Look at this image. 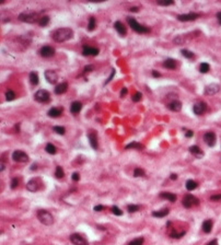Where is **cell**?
I'll use <instances>...</instances> for the list:
<instances>
[{"label": "cell", "instance_id": "obj_1", "mask_svg": "<svg viewBox=\"0 0 221 245\" xmlns=\"http://www.w3.org/2000/svg\"><path fill=\"white\" fill-rule=\"evenodd\" d=\"M51 37L55 42L57 43H64L67 42L69 39H71L73 37V31L69 28H60L57 29L56 31H54Z\"/></svg>", "mask_w": 221, "mask_h": 245}, {"label": "cell", "instance_id": "obj_2", "mask_svg": "<svg viewBox=\"0 0 221 245\" xmlns=\"http://www.w3.org/2000/svg\"><path fill=\"white\" fill-rule=\"evenodd\" d=\"M127 22H128V24H129V26H130L135 32L139 33V34H146V33L150 32L149 28H147V26L138 23L135 19L131 18V16H127Z\"/></svg>", "mask_w": 221, "mask_h": 245}, {"label": "cell", "instance_id": "obj_3", "mask_svg": "<svg viewBox=\"0 0 221 245\" xmlns=\"http://www.w3.org/2000/svg\"><path fill=\"white\" fill-rule=\"evenodd\" d=\"M38 219L40 220L41 223H43L44 225H51L54 223V217L49 211L47 210H38Z\"/></svg>", "mask_w": 221, "mask_h": 245}, {"label": "cell", "instance_id": "obj_4", "mask_svg": "<svg viewBox=\"0 0 221 245\" xmlns=\"http://www.w3.org/2000/svg\"><path fill=\"white\" fill-rule=\"evenodd\" d=\"M18 19L25 23H34L38 21V13L34 11H24L19 14Z\"/></svg>", "mask_w": 221, "mask_h": 245}, {"label": "cell", "instance_id": "obj_5", "mask_svg": "<svg viewBox=\"0 0 221 245\" xmlns=\"http://www.w3.org/2000/svg\"><path fill=\"white\" fill-rule=\"evenodd\" d=\"M34 99L38 103H48L51 101V94L46 90H38L34 94Z\"/></svg>", "mask_w": 221, "mask_h": 245}, {"label": "cell", "instance_id": "obj_6", "mask_svg": "<svg viewBox=\"0 0 221 245\" xmlns=\"http://www.w3.org/2000/svg\"><path fill=\"white\" fill-rule=\"evenodd\" d=\"M182 203H183V206L185 207V208H192V207H194V206H197L198 203H199V200H198V198H196L195 196H193V195L187 194L184 196L183 200H182Z\"/></svg>", "mask_w": 221, "mask_h": 245}, {"label": "cell", "instance_id": "obj_7", "mask_svg": "<svg viewBox=\"0 0 221 245\" xmlns=\"http://www.w3.org/2000/svg\"><path fill=\"white\" fill-rule=\"evenodd\" d=\"M12 159L15 162H20V163H25L29 161V155L25 152L21 150H15L12 153Z\"/></svg>", "mask_w": 221, "mask_h": 245}, {"label": "cell", "instance_id": "obj_8", "mask_svg": "<svg viewBox=\"0 0 221 245\" xmlns=\"http://www.w3.org/2000/svg\"><path fill=\"white\" fill-rule=\"evenodd\" d=\"M41 180L40 178H32L31 180H29L28 184H26V189L29 192H38V189L41 188Z\"/></svg>", "mask_w": 221, "mask_h": 245}, {"label": "cell", "instance_id": "obj_9", "mask_svg": "<svg viewBox=\"0 0 221 245\" xmlns=\"http://www.w3.org/2000/svg\"><path fill=\"white\" fill-rule=\"evenodd\" d=\"M70 242L73 245H88V241L83 238L82 235L78 233L71 234L70 235Z\"/></svg>", "mask_w": 221, "mask_h": 245}, {"label": "cell", "instance_id": "obj_10", "mask_svg": "<svg viewBox=\"0 0 221 245\" xmlns=\"http://www.w3.org/2000/svg\"><path fill=\"white\" fill-rule=\"evenodd\" d=\"M204 141H205V144L209 147H214L216 145V141H217V137L216 134L214 131H208L204 135Z\"/></svg>", "mask_w": 221, "mask_h": 245}, {"label": "cell", "instance_id": "obj_11", "mask_svg": "<svg viewBox=\"0 0 221 245\" xmlns=\"http://www.w3.org/2000/svg\"><path fill=\"white\" fill-rule=\"evenodd\" d=\"M206 111H207V104L205 102H198L193 106V112L196 115H202Z\"/></svg>", "mask_w": 221, "mask_h": 245}, {"label": "cell", "instance_id": "obj_12", "mask_svg": "<svg viewBox=\"0 0 221 245\" xmlns=\"http://www.w3.org/2000/svg\"><path fill=\"white\" fill-rule=\"evenodd\" d=\"M199 18L198 13H187V14H179L177 16V20L182 22H188V21H195L196 19Z\"/></svg>", "mask_w": 221, "mask_h": 245}, {"label": "cell", "instance_id": "obj_13", "mask_svg": "<svg viewBox=\"0 0 221 245\" xmlns=\"http://www.w3.org/2000/svg\"><path fill=\"white\" fill-rule=\"evenodd\" d=\"M100 53V49L96 47H91L88 45H84L82 49V55L83 56H98Z\"/></svg>", "mask_w": 221, "mask_h": 245}, {"label": "cell", "instance_id": "obj_14", "mask_svg": "<svg viewBox=\"0 0 221 245\" xmlns=\"http://www.w3.org/2000/svg\"><path fill=\"white\" fill-rule=\"evenodd\" d=\"M40 55L44 58H51L55 55V49L51 46H43L40 49Z\"/></svg>", "mask_w": 221, "mask_h": 245}, {"label": "cell", "instance_id": "obj_15", "mask_svg": "<svg viewBox=\"0 0 221 245\" xmlns=\"http://www.w3.org/2000/svg\"><path fill=\"white\" fill-rule=\"evenodd\" d=\"M44 76H45V78H46V80L51 84L56 83L57 80H58V76H57V74L54 71V70H46Z\"/></svg>", "mask_w": 221, "mask_h": 245}, {"label": "cell", "instance_id": "obj_16", "mask_svg": "<svg viewBox=\"0 0 221 245\" xmlns=\"http://www.w3.org/2000/svg\"><path fill=\"white\" fill-rule=\"evenodd\" d=\"M88 138H89V141H90V145H91V147H92V149L96 150L99 147V144H98V135L95 134V131H94V130H91L88 135Z\"/></svg>", "mask_w": 221, "mask_h": 245}, {"label": "cell", "instance_id": "obj_17", "mask_svg": "<svg viewBox=\"0 0 221 245\" xmlns=\"http://www.w3.org/2000/svg\"><path fill=\"white\" fill-rule=\"evenodd\" d=\"M219 91H220V86L216 83L208 84L205 88V93L207 95H214V94H217Z\"/></svg>", "mask_w": 221, "mask_h": 245}, {"label": "cell", "instance_id": "obj_18", "mask_svg": "<svg viewBox=\"0 0 221 245\" xmlns=\"http://www.w3.org/2000/svg\"><path fill=\"white\" fill-rule=\"evenodd\" d=\"M114 29L118 32V34L121 36H125L127 34V30H126V26L123 24V22L121 21H116L114 23Z\"/></svg>", "mask_w": 221, "mask_h": 245}, {"label": "cell", "instance_id": "obj_19", "mask_svg": "<svg viewBox=\"0 0 221 245\" xmlns=\"http://www.w3.org/2000/svg\"><path fill=\"white\" fill-rule=\"evenodd\" d=\"M63 112H64L63 107H53V109H51L48 111L47 115H48L49 117L56 118V117H59V116H60L61 114H63Z\"/></svg>", "mask_w": 221, "mask_h": 245}, {"label": "cell", "instance_id": "obj_20", "mask_svg": "<svg viewBox=\"0 0 221 245\" xmlns=\"http://www.w3.org/2000/svg\"><path fill=\"white\" fill-rule=\"evenodd\" d=\"M189 152H191L193 155H195L197 159H201V158L204 157V151H202L198 146L189 147Z\"/></svg>", "mask_w": 221, "mask_h": 245}, {"label": "cell", "instance_id": "obj_21", "mask_svg": "<svg viewBox=\"0 0 221 245\" xmlns=\"http://www.w3.org/2000/svg\"><path fill=\"white\" fill-rule=\"evenodd\" d=\"M169 109H171L172 112H179L182 109V103L177 100H174V101L170 102L168 104Z\"/></svg>", "mask_w": 221, "mask_h": 245}, {"label": "cell", "instance_id": "obj_22", "mask_svg": "<svg viewBox=\"0 0 221 245\" xmlns=\"http://www.w3.org/2000/svg\"><path fill=\"white\" fill-rule=\"evenodd\" d=\"M82 109V103L79 101H75L72 102L71 105H70V112L72 114H78Z\"/></svg>", "mask_w": 221, "mask_h": 245}, {"label": "cell", "instance_id": "obj_23", "mask_svg": "<svg viewBox=\"0 0 221 245\" xmlns=\"http://www.w3.org/2000/svg\"><path fill=\"white\" fill-rule=\"evenodd\" d=\"M160 198L163 199H168L169 201L171 203H175L176 201V195L173 194V193H169V192H162L160 194Z\"/></svg>", "mask_w": 221, "mask_h": 245}, {"label": "cell", "instance_id": "obj_24", "mask_svg": "<svg viewBox=\"0 0 221 245\" xmlns=\"http://www.w3.org/2000/svg\"><path fill=\"white\" fill-rule=\"evenodd\" d=\"M163 67L166 68V69L173 70L176 68V61L174 59H172V58H168V59H165L163 61Z\"/></svg>", "mask_w": 221, "mask_h": 245}, {"label": "cell", "instance_id": "obj_25", "mask_svg": "<svg viewBox=\"0 0 221 245\" xmlns=\"http://www.w3.org/2000/svg\"><path fill=\"white\" fill-rule=\"evenodd\" d=\"M68 90V83L67 82H63V83H59L58 86L55 88V93L58 95L60 94H64V93H66Z\"/></svg>", "mask_w": 221, "mask_h": 245}, {"label": "cell", "instance_id": "obj_26", "mask_svg": "<svg viewBox=\"0 0 221 245\" xmlns=\"http://www.w3.org/2000/svg\"><path fill=\"white\" fill-rule=\"evenodd\" d=\"M201 228H202V231L205 232V233H210L211 230H212V221L209 219L205 220V221L202 222Z\"/></svg>", "mask_w": 221, "mask_h": 245}, {"label": "cell", "instance_id": "obj_27", "mask_svg": "<svg viewBox=\"0 0 221 245\" xmlns=\"http://www.w3.org/2000/svg\"><path fill=\"white\" fill-rule=\"evenodd\" d=\"M170 210L168 208L162 209V210H158V211H153L152 212V217H156V218H164L169 215Z\"/></svg>", "mask_w": 221, "mask_h": 245}, {"label": "cell", "instance_id": "obj_28", "mask_svg": "<svg viewBox=\"0 0 221 245\" xmlns=\"http://www.w3.org/2000/svg\"><path fill=\"white\" fill-rule=\"evenodd\" d=\"M38 81H40V79H38V74L35 71H32L30 74V82L33 84V86H38Z\"/></svg>", "mask_w": 221, "mask_h": 245}, {"label": "cell", "instance_id": "obj_29", "mask_svg": "<svg viewBox=\"0 0 221 245\" xmlns=\"http://www.w3.org/2000/svg\"><path fill=\"white\" fill-rule=\"evenodd\" d=\"M185 186H186V189L191 192V190H194V189H196V188H197L198 184H197V182H195V180H188L186 182V184H185Z\"/></svg>", "mask_w": 221, "mask_h": 245}, {"label": "cell", "instance_id": "obj_30", "mask_svg": "<svg viewBox=\"0 0 221 245\" xmlns=\"http://www.w3.org/2000/svg\"><path fill=\"white\" fill-rule=\"evenodd\" d=\"M144 147L142 146L141 144H139V142H131V144L127 145V146L125 147L126 150H129V149H137V150H142Z\"/></svg>", "mask_w": 221, "mask_h": 245}, {"label": "cell", "instance_id": "obj_31", "mask_svg": "<svg viewBox=\"0 0 221 245\" xmlns=\"http://www.w3.org/2000/svg\"><path fill=\"white\" fill-rule=\"evenodd\" d=\"M49 16H43L42 18H40V20H38V24H40V26H42V28H45V26L48 25L49 23Z\"/></svg>", "mask_w": 221, "mask_h": 245}, {"label": "cell", "instance_id": "obj_32", "mask_svg": "<svg viewBox=\"0 0 221 245\" xmlns=\"http://www.w3.org/2000/svg\"><path fill=\"white\" fill-rule=\"evenodd\" d=\"M45 150H46V152L49 153V154H55V153L57 152V148L54 146L53 144H47Z\"/></svg>", "mask_w": 221, "mask_h": 245}, {"label": "cell", "instance_id": "obj_33", "mask_svg": "<svg viewBox=\"0 0 221 245\" xmlns=\"http://www.w3.org/2000/svg\"><path fill=\"white\" fill-rule=\"evenodd\" d=\"M210 69V66L208 63H201L199 66V71L201 72V74H207L208 71H209Z\"/></svg>", "mask_w": 221, "mask_h": 245}, {"label": "cell", "instance_id": "obj_34", "mask_svg": "<svg viewBox=\"0 0 221 245\" xmlns=\"http://www.w3.org/2000/svg\"><path fill=\"white\" fill-rule=\"evenodd\" d=\"M96 26V22H95V19L93 16H91L90 20H89V24H88V30L89 31H93Z\"/></svg>", "mask_w": 221, "mask_h": 245}, {"label": "cell", "instance_id": "obj_35", "mask_svg": "<svg viewBox=\"0 0 221 245\" xmlns=\"http://www.w3.org/2000/svg\"><path fill=\"white\" fill-rule=\"evenodd\" d=\"M55 176L57 178H63L65 176V172H64L63 167H56V171H55Z\"/></svg>", "mask_w": 221, "mask_h": 245}, {"label": "cell", "instance_id": "obj_36", "mask_svg": "<svg viewBox=\"0 0 221 245\" xmlns=\"http://www.w3.org/2000/svg\"><path fill=\"white\" fill-rule=\"evenodd\" d=\"M181 53H182V55H183L185 58H187V59H191V58L194 57V53L191 51H188V49H182Z\"/></svg>", "mask_w": 221, "mask_h": 245}, {"label": "cell", "instance_id": "obj_37", "mask_svg": "<svg viewBox=\"0 0 221 245\" xmlns=\"http://www.w3.org/2000/svg\"><path fill=\"white\" fill-rule=\"evenodd\" d=\"M14 99H15V93L12 90H8L6 92V100L7 101H13Z\"/></svg>", "mask_w": 221, "mask_h": 245}, {"label": "cell", "instance_id": "obj_38", "mask_svg": "<svg viewBox=\"0 0 221 245\" xmlns=\"http://www.w3.org/2000/svg\"><path fill=\"white\" fill-rule=\"evenodd\" d=\"M146 175V173H144V171L142 169H140V167H136L135 170H134V176L135 177H140V176H144Z\"/></svg>", "mask_w": 221, "mask_h": 245}, {"label": "cell", "instance_id": "obj_39", "mask_svg": "<svg viewBox=\"0 0 221 245\" xmlns=\"http://www.w3.org/2000/svg\"><path fill=\"white\" fill-rule=\"evenodd\" d=\"M144 238H135V240L130 241L128 245H142L144 244Z\"/></svg>", "mask_w": 221, "mask_h": 245}, {"label": "cell", "instance_id": "obj_40", "mask_svg": "<svg viewBox=\"0 0 221 245\" xmlns=\"http://www.w3.org/2000/svg\"><path fill=\"white\" fill-rule=\"evenodd\" d=\"M53 130L55 132H57L58 135H65V132H66L65 127H61V126H54Z\"/></svg>", "mask_w": 221, "mask_h": 245}, {"label": "cell", "instance_id": "obj_41", "mask_svg": "<svg viewBox=\"0 0 221 245\" xmlns=\"http://www.w3.org/2000/svg\"><path fill=\"white\" fill-rule=\"evenodd\" d=\"M139 209H140V207L138 206V205H128L127 206V210L130 213L136 212V211H138Z\"/></svg>", "mask_w": 221, "mask_h": 245}, {"label": "cell", "instance_id": "obj_42", "mask_svg": "<svg viewBox=\"0 0 221 245\" xmlns=\"http://www.w3.org/2000/svg\"><path fill=\"white\" fill-rule=\"evenodd\" d=\"M112 212L114 213L115 216H118V217H119V216L123 215V211H122L121 209H119L117 206H113L112 207Z\"/></svg>", "mask_w": 221, "mask_h": 245}, {"label": "cell", "instance_id": "obj_43", "mask_svg": "<svg viewBox=\"0 0 221 245\" xmlns=\"http://www.w3.org/2000/svg\"><path fill=\"white\" fill-rule=\"evenodd\" d=\"M18 186H19V178H18V177L12 178V180H11V188H12V189H14V188H16Z\"/></svg>", "mask_w": 221, "mask_h": 245}, {"label": "cell", "instance_id": "obj_44", "mask_svg": "<svg viewBox=\"0 0 221 245\" xmlns=\"http://www.w3.org/2000/svg\"><path fill=\"white\" fill-rule=\"evenodd\" d=\"M158 3L159 6H163V7H168V6H172V5H174V1H158Z\"/></svg>", "mask_w": 221, "mask_h": 245}, {"label": "cell", "instance_id": "obj_45", "mask_svg": "<svg viewBox=\"0 0 221 245\" xmlns=\"http://www.w3.org/2000/svg\"><path fill=\"white\" fill-rule=\"evenodd\" d=\"M141 99H142V94L140 92H136L135 94H134V96H133V101L134 102H139Z\"/></svg>", "mask_w": 221, "mask_h": 245}, {"label": "cell", "instance_id": "obj_46", "mask_svg": "<svg viewBox=\"0 0 221 245\" xmlns=\"http://www.w3.org/2000/svg\"><path fill=\"white\" fill-rule=\"evenodd\" d=\"M93 66L92 65H89V66H86L84 67V70H83V74H86V72H91L92 70H93Z\"/></svg>", "mask_w": 221, "mask_h": 245}, {"label": "cell", "instance_id": "obj_47", "mask_svg": "<svg viewBox=\"0 0 221 245\" xmlns=\"http://www.w3.org/2000/svg\"><path fill=\"white\" fill-rule=\"evenodd\" d=\"M115 76V70L114 69H112V72H111V74H109V77H108V79H107L106 81H105V84H107L109 82V81H112V79H113V77Z\"/></svg>", "mask_w": 221, "mask_h": 245}, {"label": "cell", "instance_id": "obj_48", "mask_svg": "<svg viewBox=\"0 0 221 245\" xmlns=\"http://www.w3.org/2000/svg\"><path fill=\"white\" fill-rule=\"evenodd\" d=\"M72 180H75V182H78V180H80V174L77 173V172H75V173L72 174Z\"/></svg>", "mask_w": 221, "mask_h": 245}, {"label": "cell", "instance_id": "obj_49", "mask_svg": "<svg viewBox=\"0 0 221 245\" xmlns=\"http://www.w3.org/2000/svg\"><path fill=\"white\" fill-rule=\"evenodd\" d=\"M210 199H211V200H214V201H219V200H221V194H220V195H214V196L210 197Z\"/></svg>", "mask_w": 221, "mask_h": 245}, {"label": "cell", "instance_id": "obj_50", "mask_svg": "<svg viewBox=\"0 0 221 245\" xmlns=\"http://www.w3.org/2000/svg\"><path fill=\"white\" fill-rule=\"evenodd\" d=\"M185 136H186L187 138H191V137L194 136V131H193V130H186V132H185Z\"/></svg>", "mask_w": 221, "mask_h": 245}, {"label": "cell", "instance_id": "obj_51", "mask_svg": "<svg viewBox=\"0 0 221 245\" xmlns=\"http://www.w3.org/2000/svg\"><path fill=\"white\" fill-rule=\"evenodd\" d=\"M93 209H94V211H101L104 209V206H103V205H98V206H95Z\"/></svg>", "mask_w": 221, "mask_h": 245}, {"label": "cell", "instance_id": "obj_52", "mask_svg": "<svg viewBox=\"0 0 221 245\" xmlns=\"http://www.w3.org/2000/svg\"><path fill=\"white\" fill-rule=\"evenodd\" d=\"M152 76H153L154 78H159V77H161V74L158 71H156V70H153V71H152Z\"/></svg>", "mask_w": 221, "mask_h": 245}, {"label": "cell", "instance_id": "obj_53", "mask_svg": "<svg viewBox=\"0 0 221 245\" xmlns=\"http://www.w3.org/2000/svg\"><path fill=\"white\" fill-rule=\"evenodd\" d=\"M126 94H127V89L123 88V89H122V91H121V96L123 97V96H125Z\"/></svg>", "mask_w": 221, "mask_h": 245}, {"label": "cell", "instance_id": "obj_54", "mask_svg": "<svg viewBox=\"0 0 221 245\" xmlns=\"http://www.w3.org/2000/svg\"><path fill=\"white\" fill-rule=\"evenodd\" d=\"M138 10H139V8H138V7H131V8H129V11H130V12H138Z\"/></svg>", "mask_w": 221, "mask_h": 245}, {"label": "cell", "instance_id": "obj_55", "mask_svg": "<svg viewBox=\"0 0 221 245\" xmlns=\"http://www.w3.org/2000/svg\"><path fill=\"white\" fill-rule=\"evenodd\" d=\"M170 178L172 180H177V174H174V173H172L170 175Z\"/></svg>", "mask_w": 221, "mask_h": 245}, {"label": "cell", "instance_id": "obj_56", "mask_svg": "<svg viewBox=\"0 0 221 245\" xmlns=\"http://www.w3.org/2000/svg\"><path fill=\"white\" fill-rule=\"evenodd\" d=\"M207 245H218V241H217V240H212V241H210V242L208 243Z\"/></svg>", "mask_w": 221, "mask_h": 245}, {"label": "cell", "instance_id": "obj_57", "mask_svg": "<svg viewBox=\"0 0 221 245\" xmlns=\"http://www.w3.org/2000/svg\"><path fill=\"white\" fill-rule=\"evenodd\" d=\"M217 19H218L219 23L221 24V12H218V13H217Z\"/></svg>", "mask_w": 221, "mask_h": 245}, {"label": "cell", "instance_id": "obj_58", "mask_svg": "<svg viewBox=\"0 0 221 245\" xmlns=\"http://www.w3.org/2000/svg\"><path fill=\"white\" fill-rule=\"evenodd\" d=\"M36 169H38V165H36V164H33L32 167H31V170H32V171H34V170H36Z\"/></svg>", "mask_w": 221, "mask_h": 245}]
</instances>
